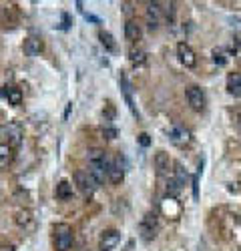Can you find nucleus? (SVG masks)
Wrapping results in <instances>:
<instances>
[{"label":"nucleus","mask_w":241,"mask_h":251,"mask_svg":"<svg viewBox=\"0 0 241 251\" xmlns=\"http://www.w3.org/2000/svg\"><path fill=\"white\" fill-rule=\"evenodd\" d=\"M89 173L95 177V181L100 185L105 181L107 173H109V167H111V159L107 157V153L103 149H89Z\"/></svg>","instance_id":"nucleus-1"},{"label":"nucleus","mask_w":241,"mask_h":251,"mask_svg":"<svg viewBox=\"0 0 241 251\" xmlns=\"http://www.w3.org/2000/svg\"><path fill=\"white\" fill-rule=\"evenodd\" d=\"M157 233H159V217H157V213L149 211V213L143 215V219H141V223H139V235L143 241L149 243L157 237Z\"/></svg>","instance_id":"nucleus-2"},{"label":"nucleus","mask_w":241,"mask_h":251,"mask_svg":"<svg viewBox=\"0 0 241 251\" xmlns=\"http://www.w3.org/2000/svg\"><path fill=\"white\" fill-rule=\"evenodd\" d=\"M72 241H74L72 227L67 225V223H58L54 227V245H56V249L58 251H69Z\"/></svg>","instance_id":"nucleus-3"},{"label":"nucleus","mask_w":241,"mask_h":251,"mask_svg":"<svg viewBox=\"0 0 241 251\" xmlns=\"http://www.w3.org/2000/svg\"><path fill=\"white\" fill-rule=\"evenodd\" d=\"M72 179H74V185L78 187V191L83 193L85 197H93V193L96 191V187H98V183L95 181V177L89 171H74Z\"/></svg>","instance_id":"nucleus-4"},{"label":"nucleus","mask_w":241,"mask_h":251,"mask_svg":"<svg viewBox=\"0 0 241 251\" xmlns=\"http://www.w3.org/2000/svg\"><path fill=\"white\" fill-rule=\"evenodd\" d=\"M185 99H187V104L195 111V113H203L205 107H207V97L203 93V89L201 87H189L185 91Z\"/></svg>","instance_id":"nucleus-5"},{"label":"nucleus","mask_w":241,"mask_h":251,"mask_svg":"<svg viewBox=\"0 0 241 251\" xmlns=\"http://www.w3.org/2000/svg\"><path fill=\"white\" fill-rule=\"evenodd\" d=\"M169 141L175 145V147H187V145L193 141V135L185 125H173L169 129Z\"/></svg>","instance_id":"nucleus-6"},{"label":"nucleus","mask_w":241,"mask_h":251,"mask_svg":"<svg viewBox=\"0 0 241 251\" xmlns=\"http://www.w3.org/2000/svg\"><path fill=\"white\" fill-rule=\"evenodd\" d=\"M153 163H155V171H157L159 177H171V175H173V165H175V163L171 161L169 153H165V151L155 153Z\"/></svg>","instance_id":"nucleus-7"},{"label":"nucleus","mask_w":241,"mask_h":251,"mask_svg":"<svg viewBox=\"0 0 241 251\" xmlns=\"http://www.w3.org/2000/svg\"><path fill=\"white\" fill-rule=\"evenodd\" d=\"M2 133H4L6 145H10L12 149H14V147H18V145L23 143V137H24L23 127H20V123H16V121H10V123L6 125V127L2 129Z\"/></svg>","instance_id":"nucleus-8"},{"label":"nucleus","mask_w":241,"mask_h":251,"mask_svg":"<svg viewBox=\"0 0 241 251\" xmlns=\"http://www.w3.org/2000/svg\"><path fill=\"white\" fill-rule=\"evenodd\" d=\"M107 179H109L113 185H120V183H123V179H125V161H123V157H120V155H117V157L111 161Z\"/></svg>","instance_id":"nucleus-9"},{"label":"nucleus","mask_w":241,"mask_h":251,"mask_svg":"<svg viewBox=\"0 0 241 251\" xmlns=\"http://www.w3.org/2000/svg\"><path fill=\"white\" fill-rule=\"evenodd\" d=\"M120 243V231L119 229H107L98 237V249L100 251H113Z\"/></svg>","instance_id":"nucleus-10"},{"label":"nucleus","mask_w":241,"mask_h":251,"mask_svg":"<svg viewBox=\"0 0 241 251\" xmlns=\"http://www.w3.org/2000/svg\"><path fill=\"white\" fill-rule=\"evenodd\" d=\"M177 58L185 69H193L197 65V54L187 43H179L177 45Z\"/></svg>","instance_id":"nucleus-11"},{"label":"nucleus","mask_w":241,"mask_h":251,"mask_svg":"<svg viewBox=\"0 0 241 251\" xmlns=\"http://www.w3.org/2000/svg\"><path fill=\"white\" fill-rule=\"evenodd\" d=\"M161 16H163V8H161V4H159V2H149V4H147V12H145L149 30H157V28H159Z\"/></svg>","instance_id":"nucleus-12"},{"label":"nucleus","mask_w":241,"mask_h":251,"mask_svg":"<svg viewBox=\"0 0 241 251\" xmlns=\"http://www.w3.org/2000/svg\"><path fill=\"white\" fill-rule=\"evenodd\" d=\"M227 93L235 99H241V73H229L227 76Z\"/></svg>","instance_id":"nucleus-13"},{"label":"nucleus","mask_w":241,"mask_h":251,"mask_svg":"<svg viewBox=\"0 0 241 251\" xmlns=\"http://www.w3.org/2000/svg\"><path fill=\"white\" fill-rule=\"evenodd\" d=\"M143 36V30H141V25H137L135 20H127L125 23V38L129 43H137Z\"/></svg>","instance_id":"nucleus-14"},{"label":"nucleus","mask_w":241,"mask_h":251,"mask_svg":"<svg viewBox=\"0 0 241 251\" xmlns=\"http://www.w3.org/2000/svg\"><path fill=\"white\" fill-rule=\"evenodd\" d=\"M24 54L26 56H36V54H40V50H43V40H40L38 36H28L26 40H24Z\"/></svg>","instance_id":"nucleus-15"},{"label":"nucleus","mask_w":241,"mask_h":251,"mask_svg":"<svg viewBox=\"0 0 241 251\" xmlns=\"http://www.w3.org/2000/svg\"><path fill=\"white\" fill-rule=\"evenodd\" d=\"M54 195H56V199H60V201H69V199L72 197V185H71L67 179L58 181L56 189H54Z\"/></svg>","instance_id":"nucleus-16"},{"label":"nucleus","mask_w":241,"mask_h":251,"mask_svg":"<svg viewBox=\"0 0 241 251\" xmlns=\"http://www.w3.org/2000/svg\"><path fill=\"white\" fill-rule=\"evenodd\" d=\"M14 221H16L18 227H23V229L32 227V221H34L32 211H30V209H20V211L14 215Z\"/></svg>","instance_id":"nucleus-17"},{"label":"nucleus","mask_w":241,"mask_h":251,"mask_svg":"<svg viewBox=\"0 0 241 251\" xmlns=\"http://www.w3.org/2000/svg\"><path fill=\"white\" fill-rule=\"evenodd\" d=\"M2 93L8 100V104H12V107H18V104L23 102V91H20L18 87H6Z\"/></svg>","instance_id":"nucleus-18"},{"label":"nucleus","mask_w":241,"mask_h":251,"mask_svg":"<svg viewBox=\"0 0 241 251\" xmlns=\"http://www.w3.org/2000/svg\"><path fill=\"white\" fill-rule=\"evenodd\" d=\"M14 159V149L10 147V145H0V169H6V167L12 163Z\"/></svg>","instance_id":"nucleus-19"},{"label":"nucleus","mask_w":241,"mask_h":251,"mask_svg":"<svg viewBox=\"0 0 241 251\" xmlns=\"http://www.w3.org/2000/svg\"><path fill=\"white\" fill-rule=\"evenodd\" d=\"M181 187H185L187 185V181H189V173H187V169L181 163H175L173 165V175H171Z\"/></svg>","instance_id":"nucleus-20"},{"label":"nucleus","mask_w":241,"mask_h":251,"mask_svg":"<svg viewBox=\"0 0 241 251\" xmlns=\"http://www.w3.org/2000/svg\"><path fill=\"white\" fill-rule=\"evenodd\" d=\"M129 62L133 67H143L147 62V52L141 49H131L129 50Z\"/></svg>","instance_id":"nucleus-21"},{"label":"nucleus","mask_w":241,"mask_h":251,"mask_svg":"<svg viewBox=\"0 0 241 251\" xmlns=\"http://www.w3.org/2000/svg\"><path fill=\"white\" fill-rule=\"evenodd\" d=\"M227 60H229V52L225 49H221V47L213 49V62H215L217 67H225Z\"/></svg>","instance_id":"nucleus-22"},{"label":"nucleus","mask_w":241,"mask_h":251,"mask_svg":"<svg viewBox=\"0 0 241 251\" xmlns=\"http://www.w3.org/2000/svg\"><path fill=\"white\" fill-rule=\"evenodd\" d=\"M98 38H100V45H103L107 50H117V43H115V38H113L111 32L100 30V32H98Z\"/></svg>","instance_id":"nucleus-23"},{"label":"nucleus","mask_w":241,"mask_h":251,"mask_svg":"<svg viewBox=\"0 0 241 251\" xmlns=\"http://www.w3.org/2000/svg\"><path fill=\"white\" fill-rule=\"evenodd\" d=\"M137 141H139L141 147H149V145H151V137H149L147 133H141V135L137 137Z\"/></svg>","instance_id":"nucleus-24"},{"label":"nucleus","mask_w":241,"mask_h":251,"mask_svg":"<svg viewBox=\"0 0 241 251\" xmlns=\"http://www.w3.org/2000/svg\"><path fill=\"white\" fill-rule=\"evenodd\" d=\"M103 135H105L107 139H115V137L119 135V131H117L115 127H105V129H103Z\"/></svg>","instance_id":"nucleus-25"},{"label":"nucleus","mask_w":241,"mask_h":251,"mask_svg":"<svg viewBox=\"0 0 241 251\" xmlns=\"http://www.w3.org/2000/svg\"><path fill=\"white\" fill-rule=\"evenodd\" d=\"M83 16L89 20V23H95V25H100V18L98 16H95V14H91V12H83Z\"/></svg>","instance_id":"nucleus-26"},{"label":"nucleus","mask_w":241,"mask_h":251,"mask_svg":"<svg viewBox=\"0 0 241 251\" xmlns=\"http://www.w3.org/2000/svg\"><path fill=\"white\" fill-rule=\"evenodd\" d=\"M71 26V16L67 12H63V28H69Z\"/></svg>","instance_id":"nucleus-27"},{"label":"nucleus","mask_w":241,"mask_h":251,"mask_svg":"<svg viewBox=\"0 0 241 251\" xmlns=\"http://www.w3.org/2000/svg\"><path fill=\"white\" fill-rule=\"evenodd\" d=\"M0 251H16L14 245H0Z\"/></svg>","instance_id":"nucleus-28"},{"label":"nucleus","mask_w":241,"mask_h":251,"mask_svg":"<svg viewBox=\"0 0 241 251\" xmlns=\"http://www.w3.org/2000/svg\"><path fill=\"white\" fill-rule=\"evenodd\" d=\"M71 109H72V102H69V104H67V111H65V119H69V115H71Z\"/></svg>","instance_id":"nucleus-29"},{"label":"nucleus","mask_w":241,"mask_h":251,"mask_svg":"<svg viewBox=\"0 0 241 251\" xmlns=\"http://www.w3.org/2000/svg\"><path fill=\"white\" fill-rule=\"evenodd\" d=\"M239 129H241V121H239Z\"/></svg>","instance_id":"nucleus-30"},{"label":"nucleus","mask_w":241,"mask_h":251,"mask_svg":"<svg viewBox=\"0 0 241 251\" xmlns=\"http://www.w3.org/2000/svg\"><path fill=\"white\" fill-rule=\"evenodd\" d=\"M0 133H2V127H0Z\"/></svg>","instance_id":"nucleus-31"},{"label":"nucleus","mask_w":241,"mask_h":251,"mask_svg":"<svg viewBox=\"0 0 241 251\" xmlns=\"http://www.w3.org/2000/svg\"><path fill=\"white\" fill-rule=\"evenodd\" d=\"M239 251H241V249H239Z\"/></svg>","instance_id":"nucleus-32"}]
</instances>
